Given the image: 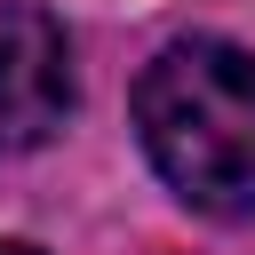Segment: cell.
Wrapping results in <instances>:
<instances>
[{
	"instance_id": "cell-1",
	"label": "cell",
	"mask_w": 255,
	"mask_h": 255,
	"mask_svg": "<svg viewBox=\"0 0 255 255\" xmlns=\"http://www.w3.org/2000/svg\"><path fill=\"white\" fill-rule=\"evenodd\" d=\"M135 135L175 199L255 215V56L231 40H167L135 80Z\"/></svg>"
},
{
	"instance_id": "cell-2",
	"label": "cell",
	"mask_w": 255,
	"mask_h": 255,
	"mask_svg": "<svg viewBox=\"0 0 255 255\" xmlns=\"http://www.w3.org/2000/svg\"><path fill=\"white\" fill-rule=\"evenodd\" d=\"M72 112V48L64 24L32 0L0 8V151H32Z\"/></svg>"
},
{
	"instance_id": "cell-3",
	"label": "cell",
	"mask_w": 255,
	"mask_h": 255,
	"mask_svg": "<svg viewBox=\"0 0 255 255\" xmlns=\"http://www.w3.org/2000/svg\"><path fill=\"white\" fill-rule=\"evenodd\" d=\"M0 255H32V247H24V239H0Z\"/></svg>"
}]
</instances>
